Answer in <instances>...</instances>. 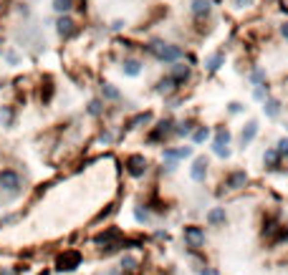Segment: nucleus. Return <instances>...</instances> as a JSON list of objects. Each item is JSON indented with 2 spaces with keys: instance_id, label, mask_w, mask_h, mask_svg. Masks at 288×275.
I'll return each instance as SVG.
<instances>
[{
  "instance_id": "nucleus-22",
  "label": "nucleus",
  "mask_w": 288,
  "mask_h": 275,
  "mask_svg": "<svg viewBox=\"0 0 288 275\" xmlns=\"http://www.w3.org/2000/svg\"><path fill=\"white\" fill-rule=\"evenodd\" d=\"M73 8V0H53V10L61 13V16H68Z\"/></svg>"
},
{
  "instance_id": "nucleus-12",
  "label": "nucleus",
  "mask_w": 288,
  "mask_h": 275,
  "mask_svg": "<svg viewBox=\"0 0 288 275\" xmlns=\"http://www.w3.org/2000/svg\"><path fill=\"white\" fill-rule=\"evenodd\" d=\"M255 137H258V121H248L245 126H243V132H240V144L248 147Z\"/></svg>"
},
{
  "instance_id": "nucleus-11",
  "label": "nucleus",
  "mask_w": 288,
  "mask_h": 275,
  "mask_svg": "<svg viewBox=\"0 0 288 275\" xmlns=\"http://www.w3.org/2000/svg\"><path fill=\"white\" fill-rule=\"evenodd\" d=\"M205 220H207L210 227H220V225L227 222V212H225V207H212V210H207Z\"/></svg>"
},
{
  "instance_id": "nucleus-10",
  "label": "nucleus",
  "mask_w": 288,
  "mask_h": 275,
  "mask_svg": "<svg viewBox=\"0 0 288 275\" xmlns=\"http://www.w3.org/2000/svg\"><path fill=\"white\" fill-rule=\"evenodd\" d=\"M167 76H170L177 86H182V83H185L187 79H190V66H185V63H172V68H170V74H167Z\"/></svg>"
},
{
  "instance_id": "nucleus-36",
  "label": "nucleus",
  "mask_w": 288,
  "mask_h": 275,
  "mask_svg": "<svg viewBox=\"0 0 288 275\" xmlns=\"http://www.w3.org/2000/svg\"><path fill=\"white\" fill-rule=\"evenodd\" d=\"M281 36L288 40V20H286V23H281Z\"/></svg>"
},
{
  "instance_id": "nucleus-34",
  "label": "nucleus",
  "mask_w": 288,
  "mask_h": 275,
  "mask_svg": "<svg viewBox=\"0 0 288 275\" xmlns=\"http://www.w3.org/2000/svg\"><path fill=\"white\" fill-rule=\"evenodd\" d=\"M200 275H220V273H218V268H202Z\"/></svg>"
},
{
  "instance_id": "nucleus-32",
  "label": "nucleus",
  "mask_w": 288,
  "mask_h": 275,
  "mask_svg": "<svg viewBox=\"0 0 288 275\" xmlns=\"http://www.w3.org/2000/svg\"><path fill=\"white\" fill-rule=\"evenodd\" d=\"M233 5H238V8H248V5H253V0H233Z\"/></svg>"
},
{
  "instance_id": "nucleus-8",
  "label": "nucleus",
  "mask_w": 288,
  "mask_h": 275,
  "mask_svg": "<svg viewBox=\"0 0 288 275\" xmlns=\"http://www.w3.org/2000/svg\"><path fill=\"white\" fill-rule=\"evenodd\" d=\"M56 31H58L61 38H71V36L79 33V25H76V20L71 16H61L58 23H56Z\"/></svg>"
},
{
  "instance_id": "nucleus-15",
  "label": "nucleus",
  "mask_w": 288,
  "mask_h": 275,
  "mask_svg": "<svg viewBox=\"0 0 288 275\" xmlns=\"http://www.w3.org/2000/svg\"><path fill=\"white\" fill-rule=\"evenodd\" d=\"M263 114L268 119H278V114H281V101L278 98H266L263 101Z\"/></svg>"
},
{
  "instance_id": "nucleus-9",
  "label": "nucleus",
  "mask_w": 288,
  "mask_h": 275,
  "mask_svg": "<svg viewBox=\"0 0 288 275\" xmlns=\"http://www.w3.org/2000/svg\"><path fill=\"white\" fill-rule=\"evenodd\" d=\"M207 167H210L207 157H197L195 162H192V167H190V177H192V182H205V177H207Z\"/></svg>"
},
{
  "instance_id": "nucleus-26",
  "label": "nucleus",
  "mask_w": 288,
  "mask_h": 275,
  "mask_svg": "<svg viewBox=\"0 0 288 275\" xmlns=\"http://www.w3.org/2000/svg\"><path fill=\"white\" fill-rule=\"evenodd\" d=\"M175 134H177V137H190V134H192V121H182V124H177Z\"/></svg>"
},
{
  "instance_id": "nucleus-27",
  "label": "nucleus",
  "mask_w": 288,
  "mask_h": 275,
  "mask_svg": "<svg viewBox=\"0 0 288 275\" xmlns=\"http://www.w3.org/2000/svg\"><path fill=\"white\" fill-rule=\"evenodd\" d=\"M0 121H3L5 126L13 124V109H10V106H3V109H0Z\"/></svg>"
},
{
  "instance_id": "nucleus-21",
  "label": "nucleus",
  "mask_w": 288,
  "mask_h": 275,
  "mask_svg": "<svg viewBox=\"0 0 288 275\" xmlns=\"http://www.w3.org/2000/svg\"><path fill=\"white\" fill-rule=\"evenodd\" d=\"M175 89H177V83H175L170 76H164V79L157 81V91H159V94H172Z\"/></svg>"
},
{
  "instance_id": "nucleus-7",
  "label": "nucleus",
  "mask_w": 288,
  "mask_h": 275,
  "mask_svg": "<svg viewBox=\"0 0 288 275\" xmlns=\"http://www.w3.org/2000/svg\"><path fill=\"white\" fill-rule=\"evenodd\" d=\"M227 141H230V132L227 129H218L215 141H212V152L218 157H230V149H227Z\"/></svg>"
},
{
  "instance_id": "nucleus-23",
  "label": "nucleus",
  "mask_w": 288,
  "mask_h": 275,
  "mask_svg": "<svg viewBox=\"0 0 288 275\" xmlns=\"http://www.w3.org/2000/svg\"><path fill=\"white\" fill-rule=\"evenodd\" d=\"M147 121H152V114H136L134 119L127 121V129H136L139 124H147Z\"/></svg>"
},
{
  "instance_id": "nucleus-35",
  "label": "nucleus",
  "mask_w": 288,
  "mask_h": 275,
  "mask_svg": "<svg viewBox=\"0 0 288 275\" xmlns=\"http://www.w3.org/2000/svg\"><path fill=\"white\" fill-rule=\"evenodd\" d=\"M124 25H127L124 20H114V23H111V31H121V28H124Z\"/></svg>"
},
{
  "instance_id": "nucleus-16",
  "label": "nucleus",
  "mask_w": 288,
  "mask_h": 275,
  "mask_svg": "<svg viewBox=\"0 0 288 275\" xmlns=\"http://www.w3.org/2000/svg\"><path fill=\"white\" fill-rule=\"evenodd\" d=\"M172 126H175V124H172L170 119H167V121H159V124H157V129L152 132V139L157 141V139H164L167 134H175V129H172Z\"/></svg>"
},
{
  "instance_id": "nucleus-4",
  "label": "nucleus",
  "mask_w": 288,
  "mask_h": 275,
  "mask_svg": "<svg viewBox=\"0 0 288 275\" xmlns=\"http://www.w3.org/2000/svg\"><path fill=\"white\" fill-rule=\"evenodd\" d=\"M81 265V253L79 250H64L56 260V270L58 273H73Z\"/></svg>"
},
{
  "instance_id": "nucleus-5",
  "label": "nucleus",
  "mask_w": 288,
  "mask_h": 275,
  "mask_svg": "<svg viewBox=\"0 0 288 275\" xmlns=\"http://www.w3.org/2000/svg\"><path fill=\"white\" fill-rule=\"evenodd\" d=\"M124 167H127V175L129 177L139 179V177H144V172H147V159L142 154H132V157H127Z\"/></svg>"
},
{
  "instance_id": "nucleus-1",
  "label": "nucleus",
  "mask_w": 288,
  "mask_h": 275,
  "mask_svg": "<svg viewBox=\"0 0 288 275\" xmlns=\"http://www.w3.org/2000/svg\"><path fill=\"white\" fill-rule=\"evenodd\" d=\"M147 51L155 56L157 61L162 63H179V59H185V51H182V46H175V43H162V40H152Z\"/></svg>"
},
{
  "instance_id": "nucleus-14",
  "label": "nucleus",
  "mask_w": 288,
  "mask_h": 275,
  "mask_svg": "<svg viewBox=\"0 0 288 275\" xmlns=\"http://www.w3.org/2000/svg\"><path fill=\"white\" fill-rule=\"evenodd\" d=\"M210 13H212L210 0H192V16L195 18H207Z\"/></svg>"
},
{
  "instance_id": "nucleus-30",
  "label": "nucleus",
  "mask_w": 288,
  "mask_h": 275,
  "mask_svg": "<svg viewBox=\"0 0 288 275\" xmlns=\"http://www.w3.org/2000/svg\"><path fill=\"white\" fill-rule=\"evenodd\" d=\"M276 152H278L281 157H288V137H281V139H278V147H276Z\"/></svg>"
},
{
  "instance_id": "nucleus-3",
  "label": "nucleus",
  "mask_w": 288,
  "mask_h": 275,
  "mask_svg": "<svg viewBox=\"0 0 288 275\" xmlns=\"http://www.w3.org/2000/svg\"><path fill=\"white\" fill-rule=\"evenodd\" d=\"M182 237H185V245L190 250L205 248V230L200 225H185L182 227Z\"/></svg>"
},
{
  "instance_id": "nucleus-13",
  "label": "nucleus",
  "mask_w": 288,
  "mask_h": 275,
  "mask_svg": "<svg viewBox=\"0 0 288 275\" xmlns=\"http://www.w3.org/2000/svg\"><path fill=\"white\" fill-rule=\"evenodd\" d=\"M121 71H124V76L136 79V76L142 74V61H136V59H124V63H121Z\"/></svg>"
},
{
  "instance_id": "nucleus-25",
  "label": "nucleus",
  "mask_w": 288,
  "mask_h": 275,
  "mask_svg": "<svg viewBox=\"0 0 288 275\" xmlns=\"http://www.w3.org/2000/svg\"><path fill=\"white\" fill-rule=\"evenodd\" d=\"M207 139H210V129H207V126H200V129L192 134V141H195V144H202V141H207Z\"/></svg>"
},
{
  "instance_id": "nucleus-20",
  "label": "nucleus",
  "mask_w": 288,
  "mask_h": 275,
  "mask_svg": "<svg viewBox=\"0 0 288 275\" xmlns=\"http://www.w3.org/2000/svg\"><path fill=\"white\" fill-rule=\"evenodd\" d=\"M222 63H225V53H220V51L205 59V68H207V71H218Z\"/></svg>"
},
{
  "instance_id": "nucleus-29",
  "label": "nucleus",
  "mask_w": 288,
  "mask_h": 275,
  "mask_svg": "<svg viewBox=\"0 0 288 275\" xmlns=\"http://www.w3.org/2000/svg\"><path fill=\"white\" fill-rule=\"evenodd\" d=\"M134 220L139 222V225H147V222H149V212L142 210V207H136V210H134Z\"/></svg>"
},
{
  "instance_id": "nucleus-24",
  "label": "nucleus",
  "mask_w": 288,
  "mask_h": 275,
  "mask_svg": "<svg viewBox=\"0 0 288 275\" xmlns=\"http://www.w3.org/2000/svg\"><path fill=\"white\" fill-rule=\"evenodd\" d=\"M91 117H101L104 114V101H99V98H94V101H89V109H86Z\"/></svg>"
},
{
  "instance_id": "nucleus-19",
  "label": "nucleus",
  "mask_w": 288,
  "mask_h": 275,
  "mask_svg": "<svg viewBox=\"0 0 288 275\" xmlns=\"http://www.w3.org/2000/svg\"><path fill=\"white\" fill-rule=\"evenodd\" d=\"M278 162H281V154H278L276 149H273V147L263 152V164H266L268 169H276V167H278Z\"/></svg>"
},
{
  "instance_id": "nucleus-18",
  "label": "nucleus",
  "mask_w": 288,
  "mask_h": 275,
  "mask_svg": "<svg viewBox=\"0 0 288 275\" xmlns=\"http://www.w3.org/2000/svg\"><path fill=\"white\" fill-rule=\"evenodd\" d=\"M101 98L104 101H119L121 98V91L111 83H101Z\"/></svg>"
},
{
  "instance_id": "nucleus-17",
  "label": "nucleus",
  "mask_w": 288,
  "mask_h": 275,
  "mask_svg": "<svg viewBox=\"0 0 288 275\" xmlns=\"http://www.w3.org/2000/svg\"><path fill=\"white\" fill-rule=\"evenodd\" d=\"M136 268H139V257L136 255H121V273H134Z\"/></svg>"
},
{
  "instance_id": "nucleus-28",
  "label": "nucleus",
  "mask_w": 288,
  "mask_h": 275,
  "mask_svg": "<svg viewBox=\"0 0 288 275\" xmlns=\"http://www.w3.org/2000/svg\"><path fill=\"white\" fill-rule=\"evenodd\" d=\"M250 81L255 83V86H263L266 83V71H261V68H255L253 74H250Z\"/></svg>"
},
{
  "instance_id": "nucleus-2",
  "label": "nucleus",
  "mask_w": 288,
  "mask_h": 275,
  "mask_svg": "<svg viewBox=\"0 0 288 275\" xmlns=\"http://www.w3.org/2000/svg\"><path fill=\"white\" fill-rule=\"evenodd\" d=\"M0 190L8 192L10 199H15L21 195V190H23V177L15 169H3L0 172Z\"/></svg>"
},
{
  "instance_id": "nucleus-6",
  "label": "nucleus",
  "mask_w": 288,
  "mask_h": 275,
  "mask_svg": "<svg viewBox=\"0 0 288 275\" xmlns=\"http://www.w3.org/2000/svg\"><path fill=\"white\" fill-rule=\"evenodd\" d=\"M248 184V172L245 169H235V172H230V175L225 177V190H243V187Z\"/></svg>"
},
{
  "instance_id": "nucleus-31",
  "label": "nucleus",
  "mask_w": 288,
  "mask_h": 275,
  "mask_svg": "<svg viewBox=\"0 0 288 275\" xmlns=\"http://www.w3.org/2000/svg\"><path fill=\"white\" fill-rule=\"evenodd\" d=\"M227 111H230V114H238V111H243V104H240V101H233V104L227 106Z\"/></svg>"
},
{
  "instance_id": "nucleus-33",
  "label": "nucleus",
  "mask_w": 288,
  "mask_h": 275,
  "mask_svg": "<svg viewBox=\"0 0 288 275\" xmlns=\"http://www.w3.org/2000/svg\"><path fill=\"white\" fill-rule=\"evenodd\" d=\"M99 141H101V144H109V141H111V134H109V132H101V134H99Z\"/></svg>"
}]
</instances>
